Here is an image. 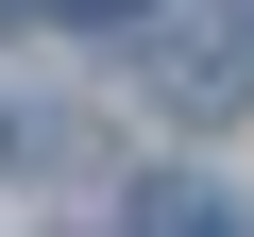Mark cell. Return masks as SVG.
Wrapping results in <instances>:
<instances>
[{
    "mask_svg": "<svg viewBox=\"0 0 254 237\" xmlns=\"http://www.w3.org/2000/svg\"><path fill=\"white\" fill-rule=\"evenodd\" d=\"M136 68L187 102V118H220V102H254V34H187V17H136Z\"/></svg>",
    "mask_w": 254,
    "mask_h": 237,
    "instance_id": "obj_1",
    "label": "cell"
},
{
    "mask_svg": "<svg viewBox=\"0 0 254 237\" xmlns=\"http://www.w3.org/2000/svg\"><path fill=\"white\" fill-rule=\"evenodd\" d=\"M119 237H254V220H237V186H220V170H153L136 203H119Z\"/></svg>",
    "mask_w": 254,
    "mask_h": 237,
    "instance_id": "obj_2",
    "label": "cell"
},
{
    "mask_svg": "<svg viewBox=\"0 0 254 237\" xmlns=\"http://www.w3.org/2000/svg\"><path fill=\"white\" fill-rule=\"evenodd\" d=\"M34 17H85V34H102V17H119V34H136V17H153V0H34Z\"/></svg>",
    "mask_w": 254,
    "mask_h": 237,
    "instance_id": "obj_3",
    "label": "cell"
}]
</instances>
